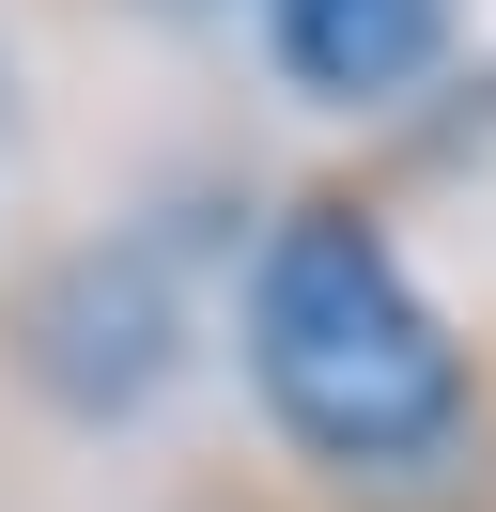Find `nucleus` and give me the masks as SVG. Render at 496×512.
I'll list each match as a JSON object with an SVG mask.
<instances>
[{"mask_svg": "<svg viewBox=\"0 0 496 512\" xmlns=\"http://www.w3.org/2000/svg\"><path fill=\"white\" fill-rule=\"evenodd\" d=\"M186 512H279V497H248V481H202V497H186Z\"/></svg>", "mask_w": 496, "mask_h": 512, "instance_id": "obj_4", "label": "nucleus"}, {"mask_svg": "<svg viewBox=\"0 0 496 512\" xmlns=\"http://www.w3.org/2000/svg\"><path fill=\"white\" fill-rule=\"evenodd\" d=\"M248 16H264V63L341 125H403L450 63V0H248Z\"/></svg>", "mask_w": 496, "mask_h": 512, "instance_id": "obj_3", "label": "nucleus"}, {"mask_svg": "<svg viewBox=\"0 0 496 512\" xmlns=\"http://www.w3.org/2000/svg\"><path fill=\"white\" fill-rule=\"evenodd\" d=\"M186 357H202V311H186V264L155 249L140 218L62 233L47 264L0 280V373H16L62 435H124V419H155V404L186 388Z\"/></svg>", "mask_w": 496, "mask_h": 512, "instance_id": "obj_2", "label": "nucleus"}, {"mask_svg": "<svg viewBox=\"0 0 496 512\" xmlns=\"http://www.w3.org/2000/svg\"><path fill=\"white\" fill-rule=\"evenodd\" d=\"M248 404L341 512H496V342L419 280L388 187L310 171L279 218H248Z\"/></svg>", "mask_w": 496, "mask_h": 512, "instance_id": "obj_1", "label": "nucleus"}]
</instances>
